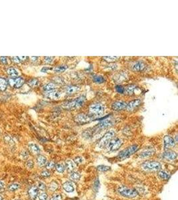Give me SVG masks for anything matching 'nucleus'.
Wrapping results in <instances>:
<instances>
[{"mask_svg": "<svg viewBox=\"0 0 178 200\" xmlns=\"http://www.w3.org/2000/svg\"><path fill=\"white\" fill-rule=\"evenodd\" d=\"M104 105L101 103H95L90 107V114L92 116L93 120L100 119L102 116V114L105 112Z\"/></svg>", "mask_w": 178, "mask_h": 200, "instance_id": "f257e3e1", "label": "nucleus"}, {"mask_svg": "<svg viewBox=\"0 0 178 200\" xmlns=\"http://www.w3.org/2000/svg\"><path fill=\"white\" fill-rule=\"evenodd\" d=\"M86 100V96L83 95V96H81L78 97V98H77L76 99H75L74 100L67 102L66 104H65V108L70 109V110H74V109L76 108H79L84 104Z\"/></svg>", "mask_w": 178, "mask_h": 200, "instance_id": "f03ea898", "label": "nucleus"}, {"mask_svg": "<svg viewBox=\"0 0 178 200\" xmlns=\"http://www.w3.org/2000/svg\"><path fill=\"white\" fill-rule=\"evenodd\" d=\"M138 148H139L138 146L135 145V144L130 146V147L126 148V149L120 151L118 155V158L120 159H127L130 156H131L134 153H135L138 150Z\"/></svg>", "mask_w": 178, "mask_h": 200, "instance_id": "7ed1b4c3", "label": "nucleus"}, {"mask_svg": "<svg viewBox=\"0 0 178 200\" xmlns=\"http://www.w3.org/2000/svg\"><path fill=\"white\" fill-rule=\"evenodd\" d=\"M142 167L148 171H159L161 168V163L155 161H147L142 164Z\"/></svg>", "mask_w": 178, "mask_h": 200, "instance_id": "20e7f679", "label": "nucleus"}, {"mask_svg": "<svg viewBox=\"0 0 178 200\" xmlns=\"http://www.w3.org/2000/svg\"><path fill=\"white\" fill-rule=\"evenodd\" d=\"M118 191L119 193L121 194L122 195H123L124 197L128 198L135 197L136 196L138 195L137 191H136V190L133 189H130V188L124 187V186H120V187L118 188Z\"/></svg>", "mask_w": 178, "mask_h": 200, "instance_id": "39448f33", "label": "nucleus"}, {"mask_svg": "<svg viewBox=\"0 0 178 200\" xmlns=\"http://www.w3.org/2000/svg\"><path fill=\"white\" fill-rule=\"evenodd\" d=\"M114 136L115 132H114V131H110V132H107L106 134L103 136L102 139L100 140V141L98 144V147L100 148H104L106 147L107 145L109 144V142L113 139Z\"/></svg>", "mask_w": 178, "mask_h": 200, "instance_id": "423d86ee", "label": "nucleus"}, {"mask_svg": "<svg viewBox=\"0 0 178 200\" xmlns=\"http://www.w3.org/2000/svg\"><path fill=\"white\" fill-rule=\"evenodd\" d=\"M122 144H123V141H122V139L118 138H114V139H112L109 142V144L107 145V148H108L109 151H115L120 149Z\"/></svg>", "mask_w": 178, "mask_h": 200, "instance_id": "0eeeda50", "label": "nucleus"}, {"mask_svg": "<svg viewBox=\"0 0 178 200\" xmlns=\"http://www.w3.org/2000/svg\"><path fill=\"white\" fill-rule=\"evenodd\" d=\"M8 84L13 88L18 89L22 87L24 84V80L22 78H11L9 79Z\"/></svg>", "mask_w": 178, "mask_h": 200, "instance_id": "6e6552de", "label": "nucleus"}, {"mask_svg": "<svg viewBox=\"0 0 178 200\" xmlns=\"http://www.w3.org/2000/svg\"><path fill=\"white\" fill-rule=\"evenodd\" d=\"M75 120L77 123L80 124H86L92 121V118L91 116V115H87V114H79L78 116H77L75 118Z\"/></svg>", "mask_w": 178, "mask_h": 200, "instance_id": "1a4fd4ad", "label": "nucleus"}, {"mask_svg": "<svg viewBox=\"0 0 178 200\" xmlns=\"http://www.w3.org/2000/svg\"><path fill=\"white\" fill-rule=\"evenodd\" d=\"M163 142H164V147L165 150L170 149V148H173L175 145V140L173 138H171L169 136H165L163 138Z\"/></svg>", "mask_w": 178, "mask_h": 200, "instance_id": "9d476101", "label": "nucleus"}, {"mask_svg": "<svg viewBox=\"0 0 178 200\" xmlns=\"http://www.w3.org/2000/svg\"><path fill=\"white\" fill-rule=\"evenodd\" d=\"M126 106H127V103L122 101H118L113 103L112 108L115 111H122L126 109Z\"/></svg>", "mask_w": 178, "mask_h": 200, "instance_id": "9b49d317", "label": "nucleus"}, {"mask_svg": "<svg viewBox=\"0 0 178 200\" xmlns=\"http://www.w3.org/2000/svg\"><path fill=\"white\" fill-rule=\"evenodd\" d=\"M141 101L140 100H132L131 102H130L128 104H127V106H126V110L128 112H132L134 110H135L138 106H140L141 104Z\"/></svg>", "mask_w": 178, "mask_h": 200, "instance_id": "f8f14e48", "label": "nucleus"}, {"mask_svg": "<svg viewBox=\"0 0 178 200\" xmlns=\"http://www.w3.org/2000/svg\"><path fill=\"white\" fill-rule=\"evenodd\" d=\"M113 124V123L111 120H104L103 122H100L98 125H97V126L95 128L96 129V131H98V130H103V129L107 128L108 127H110Z\"/></svg>", "mask_w": 178, "mask_h": 200, "instance_id": "ddd939ff", "label": "nucleus"}, {"mask_svg": "<svg viewBox=\"0 0 178 200\" xmlns=\"http://www.w3.org/2000/svg\"><path fill=\"white\" fill-rule=\"evenodd\" d=\"M154 153H155V150H153V148H146L145 150H144L143 151L140 153L139 156L141 158H147L150 157V156L153 155Z\"/></svg>", "mask_w": 178, "mask_h": 200, "instance_id": "4468645a", "label": "nucleus"}, {"mask_svg": "<svg viewBox=\"0 0 178 200\" xmlns=\"http://www.w3.org/2000/svg\"><path fill=\"white\" fill-rule=\"evenodd\" d=\"M45 96L48 99H50V100H58V99L62 96V93L55 90L51 92L47 93Z\"/></svg>", "mask_w": 178, "mask_h": 200, "instance_id": "2eb2a0df", "label": "nucleus"}, {"mask_svg": "<svg viewBox=\"0 0 178 200\" xmlns=\"http://www.w3.org/2000/svg\"><path fill=\"white\" fill-rule=\"evenodd\" d=\"M177 154L173 151H167L163 153V157L167 160H174L177 158Z\"/></svg>", "mask_w": 178, "mask_h": 200, "instance_id": "dca6fc26", "label": "nucleus"}, {"mask_svg": "<svg viewBox=\"0 0 178 200\" xmlns=\"http://www.w3.org/2000/svg\"><path fill=\"white\" fill-rule=\"evenodd\" d=\"M145 68V63L141 61H138L132 65V70L134 71H135V72H140V71L143 70Z\"/></svg>", "mask_w": 178, "mask_h": 200, "instance_id": "f3484780", "label": "nucleus"}, {"mask_svg": "<svg viewBox=\"0 0 178 200\" xmlns=\"http://www.w3.org/2000/svg\"><path fill=\"white\" fill-rule=\"evenodd\" d=\"M80 87L78 86H74V85H70V86H67L66 88V92L68 94H73L74 93H76L80 90Z\"/></svg>", "mask_w": 178, "mask_h": 200, "instance_id": "a211bd4d", "label": "nucleus"}, {"mask_svg": "<svg viewBox=\"0 0 178 200\" xmlns=\"http://www.w3.org/2000/svg\"><path fill=\"white\" fill-rule=\"evenodd\" d=\"M66 169H68V171L72 172L76 169V164L74 163V161H73V160L68 159L66 160Z\"/></svg>", "mask_w": 178, "mask_h": 200, "instance_id": "6ab92c4d", "label": "nucleus"}, {"mask_svg": "<svg viewBox=\"0 0 178 200\" xmlns=\"http://www.w3.org/2000/svg\"><path fill=\"white\" fill-rule=\"evenodd\" d=\"M38 193H39L38 188L35 187V186H33V187H31L28 191L29 195L30 196V197L32 198V199H36L37 195V194H38Z\"/></svg>", "mask_w": 178, "mask_h": 200, "instance_id": "aec40b11", "label": "nucleus"}, {"mask_svg": "<svg viewBox=\"0 0 178 200\" xmlns=\"http://www.w3.org/2000/svg\"><path fill=\"white\" fill-rule=\"evenodd\" d=\"M63 187L65 191L66 192H68V193H71V192H73L74 191V187L73 185V184L71 183L70 181H66L63 184Z\"/></svg>", "mask_w": 178, "mask_h": 200, "instance_id": "412c9836", "label": "nucleus"}, {"mask_svg": "<svg viewBox=\"0 0 178 200\" xmlns=\"http://www.w3.org/2000/svg\"><path fill=\"white\" fill-rule=\"evenodd\" d=\"M29 150L31 153H33V154H38L39 152H40V149L38 147V146L36 145L35 144L31 143L29 144L28 146Z\"/></svg>", "mask_w": 178, "mask_h": 200, "instance_id": "4be33fe9", "label": "nucleus"}, {"mask_svg": "<svg viewBox=\"0 0 178 200\" xmlns=\"http://www.w3.org/2000/svg\"><path fill=\"white\" fill-rule=\"evenodd\" d=\"M55 88H56V86H55V84H53V83H48V84H45L43 87V90L47 93L55 90Z\"/></svg>", "mask_w": 178, "mask_h": 200, "instance_id": "5701e85b", "label": "nucleus"}, {"mask_svg": "<svg viewBox=\"0 0 178 200\" xmlns=\"http://www.w3.org/2000/svg\"><path fill=\"white\" fill-rule=\"evenodd\" d=\"M37 163L39 166L43 167L47 163V158L42 155H39L37 158Z\"/></svg>", "mask_w": 178, "mask_h": 200, "instance_id": "b1692460", "label": "nucleus"}, {"mask_svg": "<svg viewBox=\"0 0 178 200\" xmlns=\"http://www.w3.org/2000/svg\"><path fill=\"white\" fill-rule=\"evenodd\" d=\"M7 74L9 76L12 77V78H17L19 76V72L16 69L13 68H9L7 69Z\"/></svg>", "mask_w": 178, "mask_h": 200, "instance_id": "393cba45", "label": "nucleus"}, {"mask_svg": "<svg viewBox=\"0 0 178 200\" xmlns=\"http://www.w3.org/2000/svg\"><path fill=\"white\" fill-rule=\"evenodd\" d=\"M135 90V85H129V86H128L126 88H124V93H126V94L128 95H132L134 94V90Z\"/></svg>", "mask_w": 178, "mask_h": 200, "instance_id": "a878e982", "label": "nucleus"}, {"mask_svg": "<svg viewBox=\"0 0 178 200\" xmlns=\"http://www.w3.org/2000/svg\"><path fill=\"white\" fill-rule=\"evenodd\" d=\"M7 80L3 78H0V91L1 92H3L6 90L7 88Z\"/></svg>", "mask_w": 178, "mask_h": 200, "instance_id": "bb28decb", "label": "nucleus"}, {"mask_svg": "<svg viewBox=\"0 0 178 200\" xmlns=\"http://www.w3.org/2000/svg\"><path fill=\"white\" fill-rule=\"evenodd\" d=\"M80 177H81V175L80 173H78V172H72L70 176V179L74 182L78 181L79 180H80Z\"/></svg>", "mask_w": 178, "mask_h": 200, "instance_id": "cd10ccee", "label": "nucleus"}, {"mask_svg": "<svg viewBox=\"0 0 178 200\" xmlns=\"http://www.w3.org/2000/svg\"><path fill=\"white\" fill-rule=\"evenodd\" d=\"M68 65H59V66L55 67V68L53 69V71L56 73H62L68 70Z\"/></svg>", "mask_w": 178, "mask_h": 200, "instance_id": "c85d7f7f", "label": "nucleus"}, {"mask_svg": "<svg viewBox=\"0 0 178 200\" xmlns=\"http://www.w3.org/2000/svg\"><path fill=\"white\" fill-rule=\"evenodd\" d=\"M93 80H94V82L96 84H103L105 82V78L104 77H103L102 76H94V78H93Z\"/></svg>", "mask_w": 178, "mask_h": 200, "instance_id": "c756f323", "label": "nucleus"}, {"mask_svg": "<svg viewBox=\"0 0 178 200\" xmlns=\"http://www.w3.org/2000/svg\"><path fill=\"white\" fill-rule=\"evenodd\" d=\"M36 199L37 200H47V194L44 191H41L37 194Z\"/></svg>", "mask_w": 178, "mask_h": 200, "instance_id": "7c9ffc66", "label": "nucleus"}, {"mask_svg": "<svg viewBox=\"0 0 178 200\" xmlns=\"http://www.w3.org/2000/svg\"><path fill=\"white\" fill-rule=\"evenodd\" d=\"M158 175H159V177L161 178V179H164V180H167L170 177L169 174L167 173V172L165 171H159V173H158Z\"/></svg>", "mask_w": 178, "mask_h": 200, "instance_id": "2f4dec72", "label": "nucleus"}, {"mask_svg": "<svg viewBox=\"0 0 178 200\" xmlns=\"http://www.w3.org/2000/svg\"><path fill=\"white\" fill-rule=\"evenodd\" d=\"M55 168H56L57 171L58 172V173H64L65 171V169H66V167H65V166L63 165L62 163H57L56 164V165H55Z\"/></svg>", "mask_w": 178, "mask_h": 200, "instance_id": "473e14b6", "label": "nucleus"}, {"mask_svg": "<svg viewBox=\"0 0 178 200\" xmlns=\"http://www.w3.org/2000/svg\"><path fill=\"white\" fill-rule=\"evenodd\" d=\"M19 187H20V185H19V183H15L11 184V185L9 186L8 189L11 191H16V190L19 189Z\"/></svg>", "mask_w": 178, "mask_h": 200, "instance_id": "72a5a7b5", "label": "nucleus"}, {"mask_svg": "<svg viewBox=\"0 0 178 200\" xmlns=\"http://www.w3.org/2000/svg\"><path fill=\"white\" fill-rule=\"evenodd\" d=\"M39 80H37V79H35V78L31 79V80H30L28 82V84L31 87H33H33L37 86L39 85Z\"/></svg>", "mask_w": 178, "mask_h": 200, "instance_id": "f704fd0d", "label": "nucleus"}, {"mask_svg": "<svg viewBox=\"0 0 178 200\" xmlns=\"http://www.w3.org/2000/svg\"><path fill=\"white\" fill-rule=\"evenodd\" d=\"M103 59L108 62H113V61H116L117 59H118L119 57L116 56H106L103 57Z\"/></svg>", "mask_w": 178, "mask_h": 200, "instance_id": "c9c22d12", "label": "nucleus"}, {"mask_svg": "<svg viewBox=\"0 0 178 200\" xmlns=\"http://www.w3.org/2000/svg\"><path fill=\"white\" fill-rule=\"evenodd\" d=\"M57 187H58V185H57V183L55 181H52L50 184H49V189L51 191H55V190L57 189Z\"/></svg>", "mask_w": 178, "mask_h": 200, "instance_id": "e433bc0d", "label": "nucleus"}, {"mask_svg": "<svg viewBox=\"0 0 178 200\" xmlns=\"http://www.w3.org/2000/svg\"><path fill=\"white\" fill-rule=\"evenodd\" d=\"M97 168H98V169L100 171H108V170H110L111 167L106 165H99Z\"/></svg>", "mask_w": 178, "mask_h": 200, "instance_id": "4c0bfd02", "label": "nucleus"}, {"mask_svg": "<svg viewBox=\"0 0 178 200\" xmlns=\"http://www.w3.org/2000/svg\"><path fill=\"white\" fill-rule=\"evenodd\" d=\"M116 90L117 92L120 94H124V88L121 85H118L116 86Z\"/></svg>", "mask_w": 178, "mask_h": 200, "instance_id": "58836bf2", "label": "nucleus"}, {"mask_svg": "<svg viewBox=\"0 0 178 200\" xmlns=\"http://www.w3.org/2000/svg\"><path fill=\"white\" fill-rule=\"evenodd\" d=\"M37 188L38 189H40L41 191H44V190L46 189V186L42 182H39L38 184H37Z\"/></svg>", "mask_w": 178, "mask_h": 200, "instance_id": "ea45409f", "label": "nucleus"}, {"mask_svg": "<svg viewBox=\"0 0 178 200\" xmlns=\"http://www.w3.org/2000/svg\"><path fill=\"white\" fill-rule=\"evenodd\" d=\"M83 158L82 157H76L75 158L74 161V163L76 164V165H79V164H81L83 162Z\"/></svg>", "mask_w": 178, "mask_h": 200, "instance_id": "a19ab883", "label": "nucleus"}, {"mask_svg": "<svg viewBox=\"0 0 178 200\" xmlns=\"http://www.w3.org/2000/svg\"><path fill=\"white\" fill-rule=\"evenodd\" d=\"M50 200H62V197L60 194H55L51 197Z\"/></svg>", "mask_w": 178, "mask_h": 200, "instance_id": "79ce46f5", "label": "nucleus"}, {"mask_svg": "<svg viewBox=\"0 0 178 200\" xmlns=\"http://www.w3.org/2000/svg\"><path fill=\"white\" fill-rule=\"evenodd\" d=\"M55 166V163L53 161H49L48 163H46V168L47 169H53Z\"/></svg>", "mask_w": 178, "mask_h": 200, "instance_id": "37998d69", "label": "nucleus"}, {"mask_svg": "<svg viewBox=\"0 0 178 200\" xmlns=\"http://www.w3.org/2000/svg\"><path fill=\"white\" fill-rule=\"evenodd\" d=\"M0 61L3 63V64H7V63H8V60H7V57L5 56L0 57Z\"/></svg>", "mask_w": 178, "mask_h": 200, "instance_id": "c03bdc74", "label": "nucleus"}, {"mask_svg": "<svg viewBox=\"0 0 178 200\" xmlns=\"http://www.w3.org/2000/svg\"><path fill=\"white\" fill-rule=\"evenodd\" d=\"M27 157H28V153L26 151H21V157L23 159H27Z\"/></svg>", "mask_w": 178, "mask_h": 200, "instance_id": "a18cd8bd", "label": "nucleus"}, {"mask_svg": "<svg viewBox=\"0 0 178 200\" xmlns=\"http://www.w3.org/2000/svg\"><path fill=\"white\" fill-rule=\"evenodd\" d=\"M53 57H44V61L46 63H50L53 61Z\"/></svg>", "mask_w": 178, "mask_h": 200, "instance_id": "49530a36", "label": "nucleus"}, {"mask_svg": "<svg viewBox=\"0 0 178 200\" xmlns=\"http://www.w3.org/2000/svg\"><path fill=\"white\" fill-rule=\"evenodd\" d=\"M33 165H34V163H33V161L32 160H29V161H27L26 163V166L28 168H33Z\"/></svg>", "mask_w": 178, "mask_h": 200, "instance_id": "de8ad7c7", "label": "nucleus"}, {"mask_svg": "<svg viewBox=\"0 0 178 200\" xmlns=\"http://www.w3.org/2000/svg\"><path fill=\"white\" fill-rule=\"evenodd\" d=\"M51 173L49 171H47V170H44V171H43L41 172V175L43 176V177H49V176H50Z\"/></svg>", "mask_w": 178, "mask_h": 200, "instance_id": "09e8293b", "label": "nucleus"}, {"mask_svg": "<svg viewBox=\"0 0 178 200\" xmlns=\"http://www.w3.org/2000/svg\"><path fill=\"white\" fill-rule=\"evenodd\" d=\"M11 59H12V61L15 63H19L21 62V61H20V59H19V57H16V56L12 57H11Z\"/></svg>", "mask_w": 178, "mask_h": 200, "instance_id": "8fccbe9b", "label": "nucleus"}, {"mask_svg": "<svg viewBox=\"0 0 178 200\" xmlns=\"http://www.w3.org/2000/svg\"><path fill=\"white\" fill-rule=\"evenodd\" d=\"M19 59H20V61L21 62V61H25V59H27V57L26 56H19Z\"/></svg>", "mask_w": 178, "mask_h": 200, "instance_id": "3c124183", "label": "nucleus"}, {"mask_svg": "<svg viewBox=\"0 0 178 200\" xmlns=\"http://www.w3.org/2000/svg\"><path fill=\"white\" fill-rule=\"evenodd\" d=\"M49 70V68H47V67H45V68H43L41 69V72H47V70Z\"/></svg>", "mask_w": 178, "mask_h": 200, "instance_id": "603ef678", "label": "nucleus"}, {"mask_svg": "<svg viewBox=\"0 0 178 200\" xmlns=\"http://www.w3.org/2000/svg\"><path fill=\"white\" fill-rule=\"evenodd\" d=\"M3 186H4V183L2 181H0V189L3 188Z\"/></svg>", "mask_w": 178, "mask_h": 200, "instance_id": "864d4df0", "label": "nucleus"}, {"mask_svg": "<svg viewBox=\"0 0 178 200\" xmlns=\"http://www.w3.org/2000/svg\"><path fill=\"white\" fill-rule=\"evenodd\" d=\"M31 60H32L33 61H35L37 59H38V57H31Z\"/></svg>", "mask_w": 178, "mask_h": 200, "instance_id": "5fc2aeb1", "label": "nucleus"}, {"mask_svg": "<svg viewBox=\"0 0 178 200\" xmlns=\"http://www.w3.org/2000/svg\"><path fill=\"white\" fill-rule=\"evenodd\" d=\"M0 200H2V197H1V196H0Z\"/></svg>", "mask_w": 178, "mask_h": 200, "instance_id": "6e6d98bb", "label": "nucleus"}]
</instances>
